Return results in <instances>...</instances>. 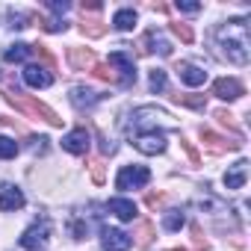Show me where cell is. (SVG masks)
Segmentation results:
<instances>
[{
  "label": "cell",
  "instance_id": "obj_31",
  "mask_svg": "<svg viewBox=\"0 0 251 251\" xmlns=\"http://www.w3.org/2000/svg\"><path fill=\"white\" fill-rule=\"evenodd\" d=\"M92 180L95 183H103V163H98V160L92 163Z\"/></svg>",
  "mask_w": 251,
  "mask_h": 251
},
{
  "label": "cell",
  "instance_id": "obj_7",
  "mask_svg": "<svg viewBox=\"0 0 251 251\" xmlns=\"http://www.w3.org/2000/svg\"><path fill=\"white\" fill-rule=\"evenodd\" d=\"M100 242H103V251H127L130 248V236L118 227H103Z\"/></svg>",
  "mask_w": 251,
  "mask_h": 251
},
{
  "label": "cell",
  "instance_id": "obj_18",
  "mask_svg": "<svg viewBox=\"0 0 251 251\" xmlns=\"http://www.w3.org/2000/svg\"><path fill=\"white\" fill-rule=\"evenodd\" d=\"M112 24H115L118 30L127 33V30H133V27H136V12H133V9H118V12H115V18H112Z\"/></svg>",
  "mask_w": 251,
  "mask_h": 251
},
{
  "label": "cell",
  "instance_id": "obj_9",
  "mask_svg": "<svg viewBox=\"0 0 251 251\" xmlns=\"http://www.w3.org/2000/svg\"><path fill=\"white\" fill-rule=\"evenodd\" d=\"M24 207V192L12 183L6 186H0V210L3 213H12V210H21Z\"/></svg>",
  "mask_w": 251,
  "mask_h": 251
},
{
  "label": "cell",
  "instance_id": "obj_35",
  "mask_svg": "<svg viewBox=\"0 0 251 251\" xmlns=\"http://www.w3.org/2000/svg\"><path fill=\"white\" fill-rule=\"evenodd\" d=\"M183 148H186V154H189V160H192V163H198V151H195V148H192L189 142H183Z\"/></svg>",
  "mask_w": 251,
  "mask_h": 251
},
{
  "label": "cell",
  "instance_id": "obj_20",
  "mask_svg": "<svg viewBox=\"0 0 251 251\" xmlns=\"http://www.w3.org/2000/svg\"><path fill=\"white\" fill-rule=\"evenodd\" d=\"M80 27H83V33H86V36H92V39H98V36H103V33H106V24H103L100 18H86Z\"/></svg>",
  "mask_w": 251,
  "mask_h": 251
},
{
  "label": "cell",
  "instance_id": "obj_22",
  "mask_svg": "<svg viewBox=\"0 0 251 251\" xmlns=\"http://www.w3.org/2000/svg\"><path fill=\"white\" fill-rule=\"evenodd\" d=\"M92 71H95V77H98V80H103V83H118L115 71H112L106 62H95V65H92Z\"/></svg>",
  "mask_w": 251,
  "mask_h": 251
},
{
  "label": "cell",
  "instance_id": "obj_26",
  "mask_svg": "<svg viewBox=\"0 0 251 251\" xmlns=\"http://www.w3.org/2000/svg\"><path fill=\"white\" fill-rule=\"evenodd\" d=\"M151 89H154V92H163V89H166V71H163V68H154V71H151Z\"/></svg>",
  "mask_w": 251,
  "mask_h": 251
},
{
  "label": "cell",
  "instance_id": "obj_19",
  "mask_svg": "<svg viewBox=\"0 0 251 251\" xmlns=\"http://www.w3.org/2000/svg\"><path fill=\"white\" fill-rule=\"evenodd\" d=\"M27 53H30V45L15 42V45H9V48L3 50V59H6V62H24V59H27Z\"/></svg>",
  "mask_w": 251,
  "mask_h": 251
},
{
  "label": "cell",
  "instance_id": "obj_25",
  "mask_svg": "<svg viewBox=\"0 0 251 251\" xmlns=\"http://www.w3.org/2000/svg\"><path fill=\"white\" fill-rule=\"evenodd\" d=\"M172 33H175V36H177V39H180L183 45H189V42L195 39L192 27H189V24H183V21H175V24H172Z\"/></svg>",
  "mask_w": 251,
  "mask_h": 251
},
{
  "label": "cell",
  "instance_id": "obj_32",
  "mask_svg": "<svg viewBox=\"0 0 251 251\" xmlns=\"http://www.w3.org/2000/svg\"><path fill=\"white\" fill-rule=\"evenodd\" d=\"M80 9H83V12H100L103 3H98V0H89V3H80Z\"/></svg>",
  "mask_w": 251,
  "mask_h": 251
},
{
  "label": "cell",
  "instance_id": "obj_16",
  "mask_svg": "<svg viewBox=\"0 0 251 251\" xmlns=\"http://www.w3.org/2000/svg\"><path fill=\"white\" fill-rule=\"evenodd\" d=\"M98 100H100V95H95V92H89V89H83V86H74V89H71V103H74L77 109H92Z\"/></svg>",
  "mask_w": 251,
  "mask_h": 251
},
{
  "label": "cell",
  "instance_id": "obj_15",
  "mask_svg": "<svg viewBox=\"0 0 251 251\" xmlns=\"http://www.w3.org/2000/svg\"><path fill=\"white\" fill-rule=\"evenodd\" d=\"M245 175H248V163L239 160L236 166H230V172H225V186L227 189H242L245 186Z\"/></svg>",
  "mask_w": 251,
  "mask_h": 251
},
{
  "label": "cell",
  "instance_id": "obj_6",
  "mask_svg": "<svg viewBox=\"0 0 251 251\" xmlns=\"http://www.w3.org/2000/svg\"><path fill=\"white\" fill-rule=\"evenodd\" d=\"M48 239H50V225H48V222H36V225H30V227L21 233V245H24L27 251H39Z\"/></svg>",
  "mask_w": 251,
  "mask_h": 251
},
{
  "label": "cell",
  "instance_id": "obj_4",
  "mask_svg": "<svg viewBox=\"0 0 251 251\" xmlns=\"http://www.w3.org/2000/svg\"><path fill=\"white\" fill-rule=\"evenodd\" d=\"M106 65H109L112 71H118L115 77H118V83H121V86H133V83H136V65H133V56H127L124 50L109 53Z\"/></svg>",
  "mask_w": 251,
  "mask_h": 251
},
{
  "label": "cell",
  "instance_id": "obj_2",
  "mask_svg": "<svg viewBox=\"0 0 251 251\" xmlns=\"http://www.w3.org/2000/svg\"><path fill=\"white\" fill-rule=\"evenodd\" d=\"M6 100H9L12 106H18L21 112L33 115V118H45L48 124H53V127H59V124H62V118H59V115H56V112H53L48 103H42V100H33L30 95H21L18 89H15V92L9 89V92H6Z\"/></svg>",
  "mask_w": 251,
  "mask_h": 251
},
{
  "label": "cell",
  "instance_id": "obj_5",
  "mask_svg": "<svg viewBox=\"0 0 251 251\" xmlns=\"http://www.w3.org/2000/svg\"><path fill=\"white\" fill-rule=\"evenodd\" d=\"M133 145L142 154H163L166 151V133L163 130H139L133 136Z\"/></svg>",
  "mask_w": 251,
  "mask_h": 251
},
{
  "label": "cell",
  "instance_id": "obj_34",
  "mask_svg": "<svg viewBox=\"0 0 251 251\" xmlns=\"http://www.w3.org/2000/svg\"><path fill=\"white\" fill-rule=\"evenodd\" d=\"M177 9H180V12H198L201 3H180V0H177Z\"/></svg>",
  "mask_w": 251,
  "mask_h": 251
},
{
  "label": "cell",
  "instance_id": "obj_28",
  "mask_svg": "<svg viewBox=\"0 0 251 251\" xmlns=\"http://www.w3.org/2000/svg\"><path fill=\"white\" fill-rule=\"evenodd\" d=\"M216 118H219V121H222V124H227V127H230V130H233V133H236V139H239V127H236V121H233V118H236V115H230V112H227V109H219V112H216Z\"/></svg>",
  "mask_w": 251,
  "mask_h": 251
},
{
  "label": "cell",
  "instance_id": "obj_10",
  "mask_svg": "<svg viewBox=\"0 0 251 251\" xmlns=\"http://www.w3.org/2000/svg\"><path fill=\"white\" fill-rule=\"evenodd\" d=\"M62 148H65L68 154H77V157H83V154L89 151V133H86V127H77V130H71V133L62 139Z\"/></svg>",
  "mask_w": 251,
  "mask_h": 251
},
{
  "label": "cell",
  "instance_id": "obj_8",
  "mask_svg": "<svg viewBox=\"0 0 251 251\" xmlns=\"http://www.w3.org/2000/svg\"><path fill=\"white\" fill-rule=\"evenodd\" d=\"M213 95L222 100H236V98H242V83L233 77H219L213 83Z\"/></svg>",
  "mask_w": 251,
  "mask_h": 251
},
{
  "label": "cell",
  "instance_id": "obj_24",
  "mask_svg": "<svg viewBox=\"0 0 251 251\" xmlns=\"http://www.w3.org/2000/svg\"><path fill=\"white\" fill-rule=\"evenodd\" d=\"M18 154V142L9 136H0V160H12Z\"/></svg>",
  "mask_w": 251,
  "mask_h": 251
},
{
  "label": "cell",
  "instance_id": "obj_17",
  "mask_svg": "<svg viewBox=\"0 0 251 251\" xmlns=\"http://www.w3.org/2000/svg\"><path fill=\"white\" fill-rule=\"evenodd\" d=\"M109 213H115L121 222H133V216H136V204L127 201V198H112V201H109Z\"/></svg>",
  "mask_w": 251,
  "mask_h": 251
},
{
  "label": "cell",
  "instance_id": "obj_30",
  "mask_svg": "<svg viewBox=\"0 0 251 251\" xmlns=\"http://www.w3.org/2000/svg\"><path fill=\"white\" fill-rule=\"evenodd\" d=\"M192 239H195V248L198 251H207V239L201 236V227L198 225H192Z\"/></svg>",
  "mask_w": 251,
  "mask_h": 251
},
{
  "label": "cell",
  "instance_id": "obj_36",
  "mask_svg": "<svg viewBox=\"0 0 251 251\" xmlns=\"http://www.w3.org/2000/svg\"><path fill=\"white\" fill-rule=\"evenodd\" d=\"M145 201H148V207H157V204L163 201V195H154V192H148V198H145Z\"/></svg>",
  "mask_w": 251,
  "mask_h": 251
},
{
  "label": "cell",
  "instance_id": "obj_12",
  "mask_svg": "<svg viewBox=\"0 0 251 251\" xmlns=\"http://www.w3.org/2000/svg\"><path fill=\"white\" fill-rule=\"evenodd\" d=\"M24 83L33 86V89H48V86L53 83V77H50L48 68H42V65H27V68H24Z\"/></svg>",
  "mask_w": 251,
  "mask_h": 251
},
{
  "label": "cell",
  "instance_id": "obj_23",
  "mask_svg": "<svg viewBox=\"0 0 251 251\" xmlns=\"http://www.w3.org/2000/svg\"><path fill=\"white\" fill-rule=\"evenodd\" d=\"M151 239H154V225H151V222H139V227H136V242L145 248V245H151Z\"/></svg>",
  "mask_w": 251,
  "mask_h": 251
},
{
  "label": "cell",
  "instance_id": "obj_27",
  "mask_svg": "<svg viewBox=\"0 0 251 251\" xmlns=\"http://www.w3.org/2000/svg\"><path fill=\"white\" fill-rule=\"evenodd\" d=\"M177 100L186 103V106H192V109H207V100L204 98H195V95H177Z\"/></svg>",
  "mask_w": 251,
  "mask_h": 251
},
{
  "label": "cell",
  "instance_id": "obj_37",
  "mask_svg": "<svg viewBox=\"0 0 251 251\" xmlns=\"http://www.w3.org/2000/svg\"><path fill=\"white\" fill-rule=\"evenodd\" d=\"M172 251H183V248H172Z\"/></svg>",
  "mask_w": 251,
  "mask_h": 251
},
{
  "label": "cell",
  "instance_id": "obj_33",
  "mask_svg": "<svg viewBox=\"0 0 251 251\" xmlns=\"http://www.w3.org/2000/svg\"><path fill=\"white\" fill-rule=\"evenodd\" d=\"M71 230H74V239H83V236H86V225H83V222H74Z\"/></svg>",
  "mask_w": 251,
  "mask_h": 251
},
{
  "label": "cell",
  "instance_id": "obj_29",
  "mask_svg": "<svg viewBox=\"0 0 251 251\" xmlns=\"http://www.w3.org/2000/svg\"><path fill=\"white\" fill-rule=\"evenodd\" d=\"M30 50H33V53H36V56H39V59H42L48 68H53V65H56V62H53V56L45 50V45H36V48H30Z\"/></svg>",
  "mask_w": 251,
  "mask_h": 251
},
{
  "label": "cell",
  "instance_id": "obj_21",
  "mask_svg": "<svg viewBox=\"0 0 251 251\" xmlns=\"http://www.w3.org/2000/svg\"><path fill=\"white\" fill-rule=\"evenodd\" d=\"M183 213L180 210H166V216H163V225H166V230H180L183 227Z\"/></svg>",
  "mask_w": 251,
  "mask_h": 251
},
{
  "label": "cell",
  "instance_id": "obj_14",
  "mask_svg": "<svg viewBox=\"0 0 251 251\" xmlns=\"http://www.w3.org/2000/svg\"><path fill=\"white\" fill-rule=\"evenodd\" d=\"M175 71L186 86H204V80H207V71H201L198 65H189V62H180Z\"/></svg>",
  "mask_w": 251,
  "mask_h": 251
},
{
  "label": "cell",
  "instance_id": "obj_3",
  "mask_svg": "<svg viewBox=\"0 0 251 251\" xmlns=\"http://www.w3.org/2000/svg\"><path fill=\"white\" fill-rule=\"evenodd\" d=\"M151 180V172L145 166H124L115 177V189L127 192V189H142L145 183Z\"/></svg>",
  "mask_w": 251,
  "mask_h": 251
},
{
  "label": "cell",
  "instance_id": "obj_1",
  "mask_svg": "<svg viewBox=\"0 0 251 251\" xmlns=\"http://www.w3.org/2000/svg\"><path fill=\"white\" fill-rule=\"evenodd\" d=\"M219 42H222L225 56H227L233 65H245V62H248L251 39H248V24H245V18L227 21V24L219 30Z\"/></svg>",
  "mask_w": 251,
  "mask_h": 251
},
{
  "label": "cell",
  "instance_id": "obj_13",
  "mask_svg": "<svg viewBox=\"0 0 251 251\" xmlns=\"http://www.w3.org/2000/svg\"><path fill=\"white\" fill-rule=\"evenodd\" d=\"M68 62L74 71H89L95 65V53L86 48H68Z\"/></svg>",
  "mask_w": 251,
  "mask_h": 251
},
{
  "label": "cell",
  "instance_id": "obj_11",
  "mask_svg": "<svg viewBox=\"0 0 251 251\" xmlns=\"http://www.w3.org/2000/svg\"><path fill=\"white\" fill-rule=\"evenodd\" d=\"M201 142L213 151V154H225V151H236L242 142H227V139H222L219 133H213L210 127H201Z\"/></svg>",
  "mask_w": 251,
  "mask_h": 251
}]
</instances>
